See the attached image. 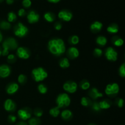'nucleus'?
<instances>
[{
    "label": "nucleus",
    "mask_w": 125,
    "mask_h": 125,
    "mask_svg": "<svg viewBox=\"0 0 125 125\" xmlns=\"http://www.w3.org/2000/svg\"><path fill=\"white\" fill-rule=\"evenodd\" d=\"M38 90H39V92L42 94H45L47 92V87L45 86L43 84H40V85L38 86Z\"/></svg>",
    "instance_id": "30"
},
{
    "label": "nucleus",
    "mask_w": 125,
    "mask_h": 125,
    "mask_svg": "<svg viewBox=\"0 0 125 125\" xmlns=\"http://www.w3.org/2000/svg\"><path fill=\"white\" fill-rule=\"evenodd\" d=\"M15 56L13 54H9L7 56V61H8L9 63H13V62H15Z\"/></svg>",
    "instance_id": "36"
},
{
    "label": "nucleus",
    "mask_w": 125,
    "mask_h": 125,
    "mask_svg": "<svg viewBox=\"0 0 125 125\" xmlns=\"http://www.w3.org/2000/svg\"><path fill=\"white\" fill-rule=\"evenodd\" d=\"M15 104L10 99H8L4 103V109L7 111H13L15 109Z\"/></svg>",
    "instance_id": "14"
},
{
    "label": "nucleus",
    "mask_w": 125,
    "mask_h": 125,
    "mask_svg": "<svg viewBox=\"0 0 125 125\" xmlns=\"http://www.w3.org/2000/svg\"><path fill=\"white\" fill-rule=\"evenodd\" d=\"M96 43L100 46H104L107 43V39L105 37L99 36L96 39Z\"/></svg>",
    "instance_id": "22"
},
{
    "label": "nucleus",
    "mask_w": 125,
    "mask_h": 125,
    "mask_svg": "<svg viewBox=\"0 0 125 125\" xmlns=\"http://www.w3.org/2000/svg\"><path fill=\"white\" fill-rule=\"evenodd\" d=\"M27 80V78L25 75L24 74H20L19 75L18 78V83H20V84H24L26 82Z\"/></svg>",
    "instance_id": "34"
},
{
    "label": "nucleus",
    "mask_w": 125,
    "mask_h": 125,
    "mask_svg": "<svg viewBox=\"0 0 125 125\" xmlns=\"http://www.w3.org/2000/svg\"><path fill=\"white\" fill-rule=\"evenodd\" d=\"M59 1L60 0H48V1H50V2H57Z\"/></svg>",
    "instance_id": "47"
},
{
    "label": "nucleus",
    "mask_w": 125,
    "mask_h": 125,
    "mask_svg": "<svg viewBox=\"0 0 125 125\" xmlns=\"http://www.w3.org/2000/svg\"><path fill=\"white\" fill-rule=\"evenodd\" d=\"M11 25L9 22L5 21H1L0 23V28L2 29H4V30H7V29H9L10 28Z\"/></svg>",
    "instance_id": "26"
},
{
    "label": "nucleus",
    "mask_w": 125,
    "mask_h": 125,
    "mask_svg": "<svg viewBox=\"0 0 125 125\" xmlns=\"http://www.w3.org/2000/svg\"><path fill=\"white\" fill-rule=\"evenodd\" d=\"M107 31L108 32L112 33V34H115V33L118 32V27L117 24H113L110 25L107 28Z\"/></svg>",
    "instance_id": "20"
},
{
    "label": "nucleus",
    "mask_w": 125,
    "mask_h": 125,
    "mask_svg": "<svg viewBox=\"0 0 125 125\" xmlns=\"http://www.w3.org/2000/svg\"><path fill=\"white\" fill-rule=\"evenodd\" d=\"M58 17L59 18L63 20V21H70L72 20V13H70L68 11L62 10L59 13Z\"/></svg>",
    "instance_id": "11"
},
{
    "label": "nucleus",
    "mask_w": 125,
    "mask_h": 125,
    "mask_svg": "<svg viewBox=\"0 0 125 125\" xmlns=\"http://www.w3.org/2000/svg\"><path fill=\"white\" fill-rule=\"evenodd\" d=\"M77 87L78 86L76 83L73 81H69L63 84V88L66 92H68L70 94H73L77 90Z\"/></svg>",
    "instance_id": "7"
},
{
    "label": "nucleus",
    "mask_w": 125,
    "mask_h": 125,
    "mask_svg": "<svg viewBox=\"0 0 125 125\" xmlns=\"http://www.w3.org/2000/svg\"><path fill=\"white\" fill-rule=\"evenodd\" d=\"M44 18L48 22H52L54 20V15L52 13H50V12L45 13V15H44Z\"/></svg>",
    "instance_id": "25"
},
{
    "label": "nucleus",
    "mask_w": 125,
    "mask_h": 125,
    "mask_svg": "<svg viewBox=\"0 0 125 125\" xmlns=\"http://www.w3.org/2000/svg\"><path fill=\"white\" fill-rule=\"evenodd\" d=\"M10 69L9 67L6 65L0 66V77L1 78H7L10 74Z\"/></svg>",
    "instance_id": "10"
},
{
    "label": "nucleus",
    "mask_w": 125,
    "mask_h": 125,
    "mask_svg": "<svg viewBox=\"0 0 125 125\" xmlns=\"http://www.w3.org/2000/svg\"><path fill=\"white\" fill-rule=\"evenodd\" d=\"M94 125V124H90V125Z\"/></svg>",
    "instance_id": "50"
},
{
    "label": "nucleus",
    "mask_w": 125,
    "mask_h": 125,
    "mask_svg": "<svg viewBox=\"0 0 125 125\" xmlns=\"http://www.w3.org/2000/svg\"><path fill=\"white\" fill-rule=\"evenodd\" d=\"M103 28V24L99 21H95L90 26V29L93 31H99Z\"/></svg>",
    "instance_id": "18"
},
{
    "label": "nucleus",
    "mask_w": 125,
    "mask_h": 125,
    "mask_svg": "<svg viewBox=\"0 0 125 125\" xmlns=\"http://www.w3.org/2000/svg\"><path fill=\"white\" fill-rule=\"evenodd\" d=\"M61 117L65 120H70L72 117V112L70 110H65L61 114Z\"/></svg>",
    "instance_id": "19"
},
{
    "label": "nucleus",
    "mask_w": 125,
    "mask_h": 125,
    "mask_svg": "<svg viewBox=\"0 0 125 125\" xmlns=\"http://www.w3.org/2000/svg\"><path fill=\"white\" fill-rule=\"evenodd\" d=\"M29 125H39L40 123V120L37 118H31L28 122Z\"/></svg>",
    "instance_id": "27"
},
{
    "label": "nucleus",
    "mask_w": 125,
    "mask_h": 125,
    "mask_svg": "<svg viewBox=\"0 0 125 125\" xmlns=\"http://www.w3.org/2000/svg\"><path fill=\"white\" fill-rule=\"evenodd\" d=\"M79 37L78 36H76V35H73L70 39L71 43H72L73 45H76V44H78L79 43Z\"/></svg>",
    "instance_id": "35"
},
{
    "label": "nucleus",
    "mask_w": 125,
    "mask_h": 125,
    "mask_svg": "<svg viewBox=\"0 0 125 125\" xmlns=\"http://www.w3.org/2000/svg\"><path fill=\"white\" fill-rule=\"evenodd\" d=\"M28 32V28L21 23H18V25L14 29L15 35L17 37H23L25 36Z\"/></svg>",
    "instance_id": "4"
},
{
    "label": "nucleus",
    "mask_w": 125,
    "mask_h": 125,
    "mask_svg": "<svg viewBox=\"0 0 125 125\" xmlns=\"http://www.w3.org/2000/svg\"><path fill=\"white\" fill-rule=\"evenodd\" d=\"M123 103H124V101L123 99H119L117 101V105L119 107H122L123 106Z\"/></svg>",
    "instance_id": "42"
},
{
    "label": "nucleus",
    "mask_w": 125,
    "mask_h": 125,
    "mask_svg": "<svg viewBox=\"0 0 125 125\" xmlns=\"http://www.w3.org/2000/svg\"><path fill=\"white\" fill-rule=\"evenodd\" d=\"M6 2L8 4H11L13 2V0H6Z\"/></svg>",
    "instance_id": "46"
},
{
    "label": "nucleus",
    "mask_w": 125,
    "mask_h": 125,
    "mask_svg": "<svg viewBox=\"0 0 125 125\" xmlns=\"http://www.w3.org/2000/svg\"><path fill=\"white\" fill-rule=\"evenodd\" d=\"M81 103L83 106H89L91 104V101L89 98L86 97L82 98L81 101Z\"/></svg>",
    "instance_id": "28"
},
{
    "label": "nucleus",
    "mask_w": 125,
    "mask_h": 125,
    "mask_svg": "<svg viewBox=\"0 0 125 125\" xmlns=\"http://www.w3.org/2000/svg\"><path fill=\"white\" fill-rule=\"evenodd\" d=\"M18 115L23 120H27L31 118V113L28 110L23 109H20L18 111Z\"/></svg>",
    "instance_id": "9"
},
{
    "label": "nucleus",
    "mask_w": 125,
    "mask_h": 125,
    "mask_svg": "<svg viewBox=\"0 0 125 125\" xmlns=\"http://www.w3.org/2000/svg\"><path fill=\"white\" fill-rule=\"evenodd\" d=\"M23 5L25 7H30L31 5V1L30 0H23Z\"/></svg>",
    "instance_id": "41"
},
{
    "label": "nucleus",
    "mask_w": 125,
    "mask_h": 125,
    "mask_svg": "<svg viewBox=\"0 0 125 125\" xmlns=\"http://www.w3.org/2000/svg\"><path fill=\"white\" fill-rule=\"evenodd\" d=\"M92 108L95 111H100V110H101V109H100V105H99V103H98L96 102H95L94 104H93Z\"/></svg>",
    "instance_id": "38"
},
{
    "label": "nucleus",
    "mask_w": 125,
    "mask_h": 125,
    "mask_svg": "<svg viewBox=\"0 0 125 125\" xmlns=\"http://www.w3.org/2000/svg\"><path fill=\"white\" fill-rule=\"evenodd\" d=\"M2 34H1V32H0V42L2 41Z\"/></svg>",
    "instance_id": "48"
},
{
    "label": "nucleus",
    "mask_w": 125,
    "mask_h": 125,
    "mask_svg": "<svg viewBox=\"0 0 125 125\" xmlns=\"http://www.w3.org/2000/svg\"><path fill=\"white\" fill-rule=\"evenodd\" d=\"M68 56L71 59H75L79 56V51L74 47H71L68 50Z\"/></svg>",
    "instance_id": "16"
},
{
    "label": "nucleus",
    "mask_w": 125,
    "mask_h": 125,
    "mask_svg": "<svg viewBox=\"0 0 125 125\" xmlns=\"http://www.w3.org/2000/svg\"><path fill=\"white\" fill-rule=\"evenodd\" d=\"M114 45L116 46H121L123 45V39H121V38H117V39H115L114 40Z\"/></svg>",
    "instance_id": "29"
},
{
    "label": "nucleus",
    "mask_w": 125,
    "mask_h": 125,
    "mask_svg": "<svg viewBox=\"0 0 125 125\" xmlns=\"http://www.w3.org/2000/svg\"><path fill=\"white\" fill-rule=\"evenodd\" d=\"M100 107L101 109H107L111 107V103L109 101H106V100H104V101H101L99 103Z\"/></svg>",
    "instance_id": "23"
},
{
    "label": "nucleus",
    "mask_w": 125,
    "mask_h": 125,
    "mask_svg": "<svg viewBox=\"0 0 125 125\" xmlns=\"http://www.w3.org/2000/svg\"><path fill=\"white\" fill-rule=\"evenodd\" d=\"M70 101V98L67 94H62L57 98L56 103L59 108H63L69 106Z\"/></svg>",
    "instance_id": "3"
},
{
    "label": "nucleus",
    "mask_w": 125,
    "mask_h": 125,
    "mask_svg": "<svg viewBox=\"0 0 125 125\" xmlns=\"http://www.w3.org/2000/svg\"><path fill=\"white\" fill-rule=\"evenodd\" d=\"M119 92V86L116 83L108 84L105 90V92L107 95H115Z\"/></svg>",
    "instance_id": "5"
},
{
    "label": "nucleus",
    "mask_w": 125,
    "mask_h": 125,
    "mask_svg": "<svg viewBox=\"0 0 125 125\" xmlns=\"http://www.w3.org/2000/svg\"><path fill=\"white\" fill-rule=\"evenodd\" d=\"M102 53H103L102 50L100 48H96L95 49V50H94V54H95L96 56H97V57H100V56H101V55H102Z\"/></svg>",
    "instance_id": "37"
},
{
    "label": "nucleus",
    "mask_w": 125,
    "mask_h": 125,
    "mask_svg": "<svg viewBox=\"0 0 125 125\" xmlns=\"http://www.w3.org/2000/svg\"><path fill=\"white\" fill-rule=\"evenodd\" d=\"M17 16L13 12H10L8 14V21L9 22H13L16 20Z\"/></svg>",
    "instance_id": "32"
},
{
    "label": "nucleus",
    "mask_w": 125,
    "mask_h": 125,
    "mask_svg": "<svg viewBox=\"0 0 125 125\" xmlns=\"http://www.w3.org/2000/svg\"><path fill=\"white\" fill-rule=\"evenodd\" d=\"M34 115H35L37 117H42L43 115V111L40 109H36L34 111Z\"/></svg>",
    "instance_id": "40"
},
{
    "label": "nucleus",
    "mask_w": 125,
    "mask_h": 125,
    "mask_svg": "<svg viewBox=\"0 0 125 125\" xmlns=\"http://www.w3.org/2000/svg\"><path fill=\"white\" fill-rule=\"evenodd\" d=\"M16 125H28L26 124V123H25V122H19V123H17Z\"/></svg>",
    "instance_id": "45"
},
{
    "label": "nucleus",
    "mask_w": 125,
    "mask_h": 125,
    "mask_svg": "<svg viewBox=\"0 0 125 125\" xmlns=\"http://www.w3.org/2000/svg\"><path fill=\"white\" fill-rule=\"evenodd\" d=\"M48 49L51 53L56 56H60L66 51L64 42L60 39L50 40L48 43Z\"/></svg>",
    "instance_id": "1"
},
{
    "label": "nucleus",
    "mask_w": 125,
    "mask_h": 125,
    "mask_svg": "<svg viewBox=\"0 0 125 125\" xmlns=\"http://www.w3.org/2000/svg\"><path fill=\"white\" fill-rule=\"evenodd\" d=\"M90 83L88 81H87L82 82L81 84V87L83 90H87V89H89L90 88Z\"/></svg>",
    "instance_id": "31"
},
{
    "label": "nucleus",
    "mask_w": 125,
    "mask_h": 125,
    "mask_svg": "<svg viewBox=\"0 0 125 125\" xmlns=\"http://www.w3.org/2000/svg\"><path fill=\"white\" fill-rule=\"evenodd\" d=\"M59 65L61 68H67L70 67V62L69 61L67 58H63L60 61Z\"/></svg>",
    "instance_id": "21"
},
{
    "label": "nucleus",
    "mask_w": 125,
    "mask_h": 125,
    "mask_svg": "<svg viewBox=\"0 0 125 125\" xmlns=\"http://www.w3.org/2000/svg\"><path fill=\"white\" fill-rule=\"evenodd\" d=\"M17 54L20 58L24 59H27L30 56V53L28 50L23 47H20L17 49Z\"/></svg>",
    "instance_id": "8"
},
{
    "label": "nucleus",
    "mask_w": 125,
    "mask_h": 125,
    "mask_svg": "<svg viewBox=\"0 0 125 125\" xmlns=\"http://www.w3.org/2000/svg\"><path fill=\"white\" fill-rule=\"evenodd\" d=\"M54 28L56 30H57V31L61 30V28H62V24H61L60 23H56V24H55V26H54Z\"/></svg>",
    "instance_id": "44"
},
{
    "label": "nucleus",
    "mask_w": 125,
    "mask_h": 125,
    "mask_svg": "<svg viewBox=\"0 0 125 125\" xmlns=\"http://www.w3.org/2000/svg\"><path fill=\"white\" fill-rule=\"evenodd\" d=\"M24 15H25V10H24V9H20L19 11H18V15L20 17H23Z\"/></svg>",
    "instance_id": "43"
},
{
    "label": "nucleus",
    "mask_w": 125,
    "mask_h": 125,
    "mask_svg": "<svg viewBox=\"0 0 125 125\" xmlns=\"http://www.w3.org/2000/svg\"><path fill=\"white\" fill-rule=\"evenodd\" d=\"M89 95L93 99H97L103 96V95L101 92H100L96 88H92L91 89V90L89 92Z\"/></svg>",
    "instance_id": "17"
},
{
    "label": "nucleus",
    "mask_w": 125,
    "mask_h": 125,
    "mask_svg": "<svg viewBox=\"0 0 125 125\" xmlns=\"http://www.w3.org/2000/svg\"><path fill=\"white\" fill-rule=\"evenodd\" d=\"M8 120L10 123H13L17 121V117H16L15 115H10L9 116Z\"/></svg>",
    "instance_id": "39"
},
{
    "label": "nucleus",
    "mask_w": 125,
    "mask_h": 125,
    "mask_svg": "<svg viewBox=\"0 0 125 125\" xmlns=\"http://www.w3.org/2000/svg\"><path fill=\"white\" fill-rule=\"evenodd\" d=\"M60 114V110L58 107H55L51 109L50 111V114L53 117H57Z\"/></svg>",
    "instance_id": "24"
},
{
    "label": "nucleus",
    "mask_w": 125,
    "mask_h": 125,
    "mask_svg": "<svg viewBox=\"0 0 125 125\" xmlns=\"http://www.w3.org/2000/svg\"><path fill=\"white\" fill-rule=\"evenodd\" d=\"M4 42L9 48V50H13L17 48L18 43L13 38H9V39L5 40Z\"/></svg>",
    "instance_id": "13"
},
{
    "label": "nucleus",
    "mask_w": 125,
    "mask_h": 125,
    "mask_svg": "<svg viewBox=\"0 0 125 125\" xmlns=\"http://www.w3.org/2000/svg\"><path fill=\"white\" fill-rule=\"evenodd\" d=\"M18 90V85L17 83H11V84H9L8 86L7 87V89H6V91L8 94L10 95H12V94H15V92H17V90Z\"/></svg>",
    "instance_id": "15"
},
{
    "label": "nucleus",
    "mask_w": 125,
    "mask_h": 125,
    "mask_svg": "<svg viewBox=\"0 0 125 125\" xmlns=\"http://www.w3.org/2000/svg\"><path fill=\"white\" fill-rule=\"evenodd\" d=\"M27 18H28V20L29 23H35L39 21V15L34 11H31L28 13Z\"/></svg>",
    "instance_id": "12"
},
{
    "label": "nucleus",
    "mask_w": 125,
    "mask_h": 125,
    "mask_svg": "<svg viewBox=\"0 0 125 125\" xmlns=\"http://www.w3.org/2000/svg\"><path fill=\"white\" fill-rule=\"evenodd\" d=\"M105 56L106 58L111 61H115L117 59V52L113 48H107L105 52Z\"/></svg>",
    "instance_id": "6"
},
{
    "label": "nucleus",
    "mask_w": 125,
    "mask_h": 125,
    "mask_svg": "<svg viewBox=\"0 0 125 125\" xmlns=\"http://www.w3.org/2000/svg\"><path fill=\"white\" fill-rule=\"evenodd\" d=\"M32 74L34 79L36 82L42 81L48 76L47 72L42 67H39L33 70L32 71Z\"/></svg>",
    "instance_id": "2"
},
{
    "label": "nucleus",
    "mask_w": 125,
    "mask_h": 125,
    "mask_svg": "<svg viewBox=\"0 0 125 125\" xmlns=\"http://www.w3.org/2000/svg\"><path fill=\"white\" fill-rule=\"evenodd\" d=\"M1 54H2V50H1V49L0 48V56H1Z\"/></svg>",
    "instance_id": "49"
},
{
    "label": "nucleus",
    "mask_w": 125,
    "mask_h": 125,
    "mask_svg": "<svg viewBox=\"0 0 125 125\" xmlns=\"http://www.w3.org/2000/svg\"><path fill=\"white\" fill-rule=\"evenodd\" d=\"M119 74L121 77L124 78L125 76V63H123L119 68Z\"/></svg>",
    "instance_id": "33"
}]
</instances>
